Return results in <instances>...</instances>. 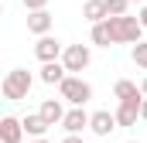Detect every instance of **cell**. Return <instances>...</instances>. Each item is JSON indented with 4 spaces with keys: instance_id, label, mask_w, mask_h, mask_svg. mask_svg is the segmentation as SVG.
<instances>
[{
    "instance_id": "obj_14",
    "label": "cell",
    "mask_w": 147,
    "mask_h": 143,
    "mask_svg": "<svg viewBox=\"0 0 147 143\" xmlns=\"http://www.w3.org/2000/svg\"><path fill=\"white\" fill-rule=\"evenodd\" d=\"M113 96H116L120 102H123V99H140V96H144V89H140L137 82H130V78H120V82L113 85Z\"/></svg>"
},
{
    "instance_id": "obj_12",
    "label": "cell",
    "mask_w": 147,
    "mask_h": 143,
    "mask_svg": "<svg viewBox=\"0 0 147 143\" xmlns=\"http://www.w3.org/2000/svg\"><path fill=\"white\" fill-rule=\"evenodd\" d=\"M82 17H86L89 24H99V21H106V17H110V10H106V0H86V7H82Z\"/></svg>"
},
{
    "instance_id": "obj_16",
    "label": "cell",
    "mask_w": 147,
    "mask_h": 143,
    "mask_svg": "<svg viewBox=\"0 0 147 143\" xmlns=\"http://www.w3.org/2000/svg\"><path fill=\"white\" fill-rule=\"evenodd\" d=\"M89 37H92V44H96V48H113V34H110V24H106V21L92 24Z\"/></svg>"
},
{
    "instance_id": "obj_10",
    "label": "cell",
    "mask_w": 147,
    "mask_h": 143,
    "mask_svg": "<svg viewBox=\"0 0 147 143\" xmlns=\"http://www.w3.org/2000/svg\"><path fill=\"white\" fill-rule=\"evenodd\" d=\"M65 75H69L65 61H41V72H38V78H41L45 85H62Z\"/></svg>"
},
{
    "instance_id": "obj_2",
    "label": "cell",
    "mask_w": 147,
    "mask_h": 143,
    "mask_svg": "<svg viewBox=\"0 0 147 143\" xmlns=\"http://www.w3.org/2000/svg\"><path fill=\"white\" fill-rule=\"evenodd\" d=\"M31 85H34V75H31L28 68H10L7 75H3V82H0V92H3V99L21 102V99H28Z\"/></svg>"
},
{
    "instance_id": "obj_21",
    "label": "cell",
    "mask_w": 147,
    "mask_h": 143,
    "mask_svg": "<svg viewBox=\"0 0 147 143\" xmlns=\"http://www.w3.org/2000/svg\"><path fill=\"white\" fill-rule=\"evenodd\" d=\"M62 143H82V136H79V133H69V136H65Z\"/></svg>"
},
{
    "instance_id": "obj_5",
    "label": "cell",
    "mask_w": 147,
    "mask_h": 143,
    "mask_svg": "<svg viewBox=\"0 0 147 143\" xmlns=\"http://www.w3.org/2000/svg\"><path fill=\"white\" fill-rule=\"evenodd\" d=\"M34 55L41 61H58V58L65 55V44H62L58 37H51V34H41L38 44H34Z\"/></svg>"
},
{
    "instance_id": "obj_24",
    "label": "cell",
    "mask_w": 147,
    "mask_h": 143,
    "mask_svg": "<svg viewBox=\"0 0 147 143\" xmlns=\"http://www.w3.org/2000/svg\"><path fill=\"white\" fill-rule=\"evenodd\" d=\"M34 143H48V140H45V136H34Z\"/></svg>"
},
{
    "instance_id": "obj_22",
    "label": "cell",
    "mask_w": 147,
    "mask_h": 143,
    "mask_svg": "<svg viewBox=\"0 0 147 143\" xmlns=\"http://www.w3.org/2000/svg\"><path fill=\"white\" fill-rule=\"evenodd\" d=\"M140 119L147 123V96H144V106H140Z\"/></svg>"
},
{
    "instance_id": "obj_11",
    "label": "cell",
    "mask_w": 147,
    "mask_h": 143,
    "mask_svg": "<svg viewBox=\"0 0 147 143\" xmlns=\"http://www.w3.org/2000/svg\"><path fill=\"white\" fill-rule=\"evenodd\" d=\"M89 119H92V116H89V112H86L82 106H72L69 112H65L62 126H65V133H82V130L89 126Z\"/></svg>"
},
{
    "instance_id": "obj_17",
    "label": "cell",
    "mask_w": 147,
    "mask_h": 143,
    "mask_svg": "<svg viewBox=\"0 0 147 143\" xmlns=\"http://www.w3.org/2000/svg\"><path fill=\"white\" fill-rule=\"evenodd\" d=\"M130 58H134V61H137V65H140V68L147 72V41H137V44H134Z\"/></svg>"
},
{
    "instance_id": "obj_4",
    "label": "cell",
    "mask_w": 147,
    "mask_h": 143,
    "mask_svg": "<svg viewBox=\"0 0 147 143\" xmlns=\"http://www.w3.org/2000/svg\"><path fill=\"white\" fill-rule=\"evenodd\" d=\"M62 61H65L69 75H79V72H86V68H89V61H92V51H89V44H65V55H62Z\"/></svg>"
},
{
    "instance_id": "obj_15",
    "label": "cell",
    "mask_w": 147,
    "mask_h": 143,
    "mask_svg": "<svg viewBox=\"0 0 147 143\" xmlns=\"http://www.w3.org/2000/svg\"><path fill=\"white\" fill-rule=\"evenodd\" d=\"M38 112H41V116H45V119H48L51 126L65 119V109H62V102H58V99H45V102H41V109H38Z\"/></svg>"
},
{
    "instance_id": "obj_6",
    "label": "cell",
    "mask_w": 147,
    "mask_h": 143,
    "mask_svg": "<svg viewBox=\"0 0 147 143\" xmlns=\"http://www.w3.org/2000/svg\"><path fill=\"white\" fill-rule=\"evenodd\" d=\"M89 130H92L96 136H110L113 130H120V119H116V112H110V109H99V112H92Z\"/></svg>"
},
{
    "instance_id": "obj_1",
    "label": "cell",
    "mask_w": 147,
    "mask_h": 143,
    "mask_svg": "<svg viewBox=\"0 0 147 143\" xmlns=\"http://www.w3.org/2000/svg\"><path fill=\"white\" fill-rule=\"evenodd\" d=\"M106 24H110L113 44H137V41H140V34H144V24H140V17H130V14L106 17Z\"/></svg>"
},
{
    "instance_id": "obj_19",
    "label": "cell",
    "mask_w": 147,
    "mask_h": 143,
    "mask_svg": "<svg viewBox=\"0 0 147 143\" xmlns=\"http://www.w3.org/2000/svg\"><path fill=\"white\" fill-rule=\"evenodd\" d=\"M21 3H24L28 10H45V7H48V0H21Z\"/></svg>"
},
{
    "instance_id": "obj_9",
    "label": "cell",
    "mask_w": 147,
    "mask_h": 143,
    "mask_svg": "<svg viewBox=\"0 0 147 143\" xmlns=\"http://www.w3.org/2000/svg\"><path fill=\"white\" fill-rule=\"evenodd\" d=\"M51 24H55V17L48 14V10H28V31L31 34H51Z\"/></svg>"
},
{
    "instance_id": "obj_25",
    "label": "cell",
    "mask_w": 147,
    "mask_h": 143,
    "mask_svg": "<svg viewBox=\"0 0 147 143\" xmlns=\"http://www.w3.org/2000/svg\"><path fill=\"white\" fill-rule=\"evenodd\" d=\"M130 3H144V0H130Z\"/></svg>"
},
{
    "instance_id": "obj_23",
    "label": "cell",
    "mask_w": 147,
    "mask_h": 143,
    "mask_svg": "<svg viewBox=\"0 0 147 143\" xmlns=\"http://www.w3.org/2000/svg\"><path fill=\"white\" fill-rule=\"evenodd\" d=\"M140 89H144V96H147V75H144V82H140Z\"/></svg>"
},
{
    "instance_id": "obj_7",
    "label": "cell",
    "mask_w": 147,
    "mask_h": 143,
    "mask_svg": "<svg viewBox=\"0 0 147 143\" xmlns=\"http://www.w3.org/2000/svg\"><path fill=\"white\" fill-rule=\"evenodd\" d=\"M21 140H24V119L3 116L0 119V143H21Z\"/></svg>"
},
{
    "instance_id": "obj_8",
    "label": "cell",
    "mask_w": 147,
    "mask_h": 143,
    "mask_svg": "<svg viewBox=\"0 0 147 143\" xmlns=\"http://www.w3.org/2000/svg\"><path fill=\"white\" fill-rule=\"evenodd\" d=\"M140 106H144V96H140V99H123V102L116 106V119H120V126H137V119H140Z\"/></svg>"
},
{
    "instance_id": "obj_3",
    "label": "cell",
    "mask_w": 147,
    "mask_h": 143,
    "mask_svg": "<svg viewBox=\"0 0 147 143\" xmlns=\"http://www.w3.org/2000/svg\"><path fill=\"white\" fill-rule=\"evenodd\" d=\"M58 92H62V99L72 102V106H86V102L92 99V85H89L86 78H79V75H65L62 85H58Z\"/></svg>"
},
{
    "instance_id": "obj_26",
    "label": "cell",
    "mask_w": 147,
    "mask_h": 143,
    "mask_svg": "<svg viewBox=\"0 0 147 143\" xmlns=\"http://www.w3.org/2000/svg\"><path fill=\"white\" fill-rule=\"evenodd\" d=\"M127 143H140V140H127Z\"/></svg>"
},
{
    "instance_id": "obj_13",
    "label": "cell",
    "mask_w": 147,
    "mask_h": 143,
    "mask_svg": "<svg viewBox=\"0 0 147 143\" xmlns=\"http://www.w3.org/2000/svg\"><path fill=\"white\" fill-rule=\"evenodd\" d=\"M48 126H51V123H48L41 112H28V116H24V133H28V136H45Z\"/></svg>"
},
{
    "instance_id": "obj_18",
    "label": "cell",
    "mask_w": 147,
    "mask_h": 143,
    "mask_svg": "<svg viewBox=\"0 0 147 143\" xmlns=\"http://www.w3.org/2000/svg\"><path fill=\"white\" fill-rule=\"evenodd\" d=\"M106 10H110V17H120L130 10V0H106Z\"/></svg>"
},
{
    "instance_id": "obj_20",
    "label": "cell",
    "mask_w": 147,
    "mask_h": 143,
    "mask_svg": "<svg viewBox=\"0 0 147 143\" xmlns=\"http://www.w3.org/2000/svg\"><path fill=\"white\" fill-rule=\"evenodd\" d=\"M137 17H140V24H144V31H147V3L140 7V10H137Z\"/></svg>"
}]
</instances>
